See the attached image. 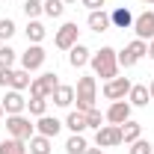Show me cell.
<instances>
[{"instance_id": "29", "label": "cell", "mask_w": 154, "mask_h": 154, "mask_svg": "<svg viewBox=\"0 0 154 154\" xmlns=\"http://www.w3.org/2000/svg\"><path fill=\"white\" fill-rule=\"evenodd\" d=\"M62 12H65L62 0H45V15L48 18H62Z\"/></svg>"}, {"instance_id": "30", "label": "cell", "mask_w": 154, "mask_h": 154, "mask_svg": "<svg viewBox=\"0 0 154 154\" xmlns=\"http://www.w3.org/2000/svg\"><path fill=\"white\" fill-rule=\"evenodd\" d=\"M128 154H154V145L148 142V139H136V142H131V148H128Z\"/></svg>"}, {"instance_id": "32", "label": "cell", "mask_w": 154, "mask_h": 154, "mask_svg": "<svg viewBox=\"0 0 154 154\" xmlns=\"http://www.w3.org/2000/svg\"><path fill=\"white\" fill-rule=\"evenodd\" d=\"M104 122H107V119H104V113H101L98 107L86 113V125H89V128H95V131H98V128H104Z\"/></svg>"}, {"instance_id": "19", "label": "cell", "mask_w": 154, "mask_h": 154, "mask_svg": "<svg viewBox=\"0 0 154 154\" xmlns=\"http://www.w3.org/2000/svg\"><path fill=\"white\" fill-rule=\"evenodd\" d=\"M62 128H68L71 134H83V131L89 128V125H86V113H80V110H71V113L65 116Z\"/></svg>"}, {"instance_id": "34", "label": "cell", "mask_w": 154, "mask_h": 154, "mask_svg": "<svg viewBox=\"0 0 154 154\" xmlns=\"http://www.w3.org/2000/svg\"><path fill=\"white\" fill-rule=\"evenodd\" d=\"M80 3H83L89 12H95V9H104V3H107V0H80Z\"/></svg>"}, {"instance_id": "17", "label": "cell", "mask_w": 154, "mask_h": 154, "mask_svg": "<svg viewBox=\"0 0 154 154\" xmlns=\"http://www.w3.org/2000/svg\"><path fill=\"white\" fill-rule=\"evenodd\" d=\"M148 101H151L148 86H145V83H134L131 92H128V104H131V107H148Z\"/></svg>"}, {"instance_id": "27", "label": "cell", "mask_w": 154, "mask_h": 154, "mask_svg": "<svg viewBox=\"0 0 154 154\" xmlns=\"http://www.w3.org/2000/svg\"><path fill=\"white\" fill-rule=\"evenodd\" d=\"M27 110H30V116H48V98H30L27 101Z\"/></svg>"}, {"instance_id": "24", "label": "cell", "mask_w": 154, "mask_h": 154, "mask_svg": "<svg viewBox=\"0 0 154 154\" xmlns=\"http://www.w3.org/2000/svg\"><path fill=\"white\" fill-rule=\"evenodd\" d=\"M0 154H27V142L24 139H15V136L0 139Z\"/></svg>"}, {"instance_id": "10", "label": "cell", "mask_w": 154, "mask_h": 154, "mask_svg": "<svg viewBox=\"0 0 154 154\" xmlns=\"http://www.w3.org/2000/svg\"><path fill=\"white\" fill-rule=\"evenodd\" d=\"M131 104H128V98H122V101H113L110 107H107V113H104V119H107V125H125L128 119H131Z\"/></svg>"}, {"instance_id": "8", "label": "cell", "mask_w": 154, "mask_h": 154, "mask_svg": "<svg viewBox=\"0 0 154 154\" xmlns=\"http://www.w3.org/2000/svg\"><path fill=\"white\" fill-rule=\"evenodd\" d=\"M131 86H134L131 77H113V80L104 83V98L107 101H122V98H128Z\"/></svg>"}, {"instance_id": "20", "label": "cell", "mask_w": 154, "mask_h": 154, "mask_svg": "<svg viewBox=\"0 0 154 154\" xmlns=\"http://www.w3.org/2000/svg\"><path fill=\"white\" fill-rule=\"evenodd\" d=\"M119 128H122V145H131V142H136V139L142 136V125L134 122V119H128V122L119 125Z\"/></svg>"}, {"instance_id": "25", "label": "cell", "mask_w": 154, "mask_h": 154, "mask_svg": "<svg viewBox=\"0 0 154 154\" xmlns=\"http://www.w3.org/2000/svg\"><path fill=\"white\" fill-rule=\"evenodd\" d=\"M86 148H89V142H86L83 134H71L65 139V151L68 154H86Z\"/></svg>"}, {"instance_id": "9", "label": "cell", "mask_w": 154, "mask_h": 154, "mask_svg": "<svg viewBox=\"0 0 154 154\" xmlns=\"http://www.w3.org/2000/svg\"><path fill=\"white\" fill-rule=\"evenodd\" d=\"M45 59H48V54H45L42 45H27V51L21 54V68H27V71H38V68L45 65Z\"/></svg>"}, {"instance_id": "7", "label": "cell", "mask_w": 154, "mask_h": 154, "mask_svg": "<svg viewBox=\"0 0 154 154\" xmlns=\"http://www.w3.org/2000/svg\"><path fill=\"white\" fill-rule=\"evenodd\" d=\"M95 145L98 148H116L122 145V128L119 125H104L95 131Z\"/></svg>"}, {"instance_id": "23", "label": "cell", "mask_w": 154, "mask_h": 154, "mask_svg": "<svg viewBox=\"0 0 154 154\" xmlns=\"http://www.w3.org/2000/svg\"><path fill=\"white\" fill-rule=\"evenodd\" d=\"M24 33H27V42H30V45H42V38H45L48 30H45V24L36 18V21H27V30H24Z\"/></svg>"}, {"instance_id": "14", "label": "cell", "mask_w": 154, "mask_h": 154, "mask_svg": "<svg viewBox=\"0 0 154 154\" xmlns=\"http://www.w3.org/2000/svg\"><path fill=\"white\" fill-rule=\"evenodd\" d=\"M86 24H89V30H92V33H107V30L113 27V21H110V12H104V9H95V12H89Z\"/></svg>"}, {"instance_id": "13", "label": "cell", "mask_w": 154, "mask_h": 154, "mask_svg": "<svg viewBox=\"0 0 154 154\" xmlns=\"http://www.w3.org/2000/svg\"><path fill=\"white\" fill-rule=\"evenodd\" d=\"M59 131H62V122H59L57 116H38V122H36V134L57 139V134H59Z\"/></svg>"}, {"instance_id": "36", "label": "cell", "mask_w": 154, "mask_h": 154, "mask_svg": "<svg viewBox=\"0 0 154 154\" xmlns=\"http://www.w3.org/2000/svg\"><path fill=\"white\" fill-rule=\"evenodd\" d=\"M148 57L154 59V38H151V42H148Z\"/></svg>"}, {"instance_id": "31", "label": "cell", "mask_w": 154, "mask_h": 154, "mask_svg": "<svg viewBox=\"0 0 154 154\" xmlns=\"http://www.w3.org/2000/svg\"><path fill=\"white\" fill-rule=\"evenodd\" d=\"M15 30H18V27H15L12 18H0V42H9V38L15 36Z\"/></svg>"}, {"instance_id": "38", "label": "cell", "mask_w": 154, "mask_h": 154, "mask_svg": "<svg viewBox=\"0 0 154 154\" xmlns=\"http://www.w3.org/2000/svg\"><path fill=\"white\" fill-rule=\"evenodd\" d=\"M62 3H65V6H68V3H77V0H62Z\"/></svg>"}, {"instance_id": "28", "label": "cell", "mask_w": 154, "mask_h": 154, "mask_svg": "<svg viewBox=\"0 0 154 154\" xmlns=\"http://www.w3.org/2000/svg\"><path fill=\"white\" fill-rule=\"evenodd\" d=\"M18 59V51H12L9 45H0V68H12Z\"/></svg>"}, {"instance_id": "22", "label": "cell", "mask_w": 154, "mask_h": 154, "mask_svg": "<svg viewBox=\"0 0 154 154\" xmlns=\"http://www.w3.org/2000/svg\"><path fill=\"white\" fill-rule=\"evenodd\" d=\"M54 104L57 107H71L74 104V86H65V83H59L57 86V92H54Z\"/></svg>"}, {"instance_id": "2", "label": "cell", "mask_w": 154, "mask_h": 154, "mask_svg": "<svg viewBox=\"0 0 154 154\" xmlns=\"http://www.w3.org/2000/svg\"><path fill=\"white\" fill-rule=\"evenodd\" d=\"M74 101H77V110L80 113H89L95 110V101H98V80L95 77H80L74 86Z\"/></svg>"}, {"instance_id": "11", "label": "cell", "mask_w": 154, "mask_h": 154, "mask_svg": "<svg viewBox=\"0 0 154 154\" xmlns=\"http://www.w3.org/2000/svg\"><path fill=\"white\" fill-rule=\"evenodd\" d=\"M134 33H136V38H142V42H151L154 38V12L151 9H145L142 15L134 18Z\"/></svg>"}, {"instance_id": "35", "label": "cell", "mask_w": 154, "mask_h": 154, "mask_svg": "<svg viewBox=\"0 0 154 154\" xmlns=\"http://www.w3.org/2000/svg\"><path fill=\"white\" fill-rule=\"evenodd\" d=\"M86 154H104V148H98V145H95V148H86Z\"/></svg>"}, {"instance_id": "21", "label": "cell", "mask_w": 154, "mask_h": 154, "mask_svg": "<svg viewBox=\"0 0 154 154\" xmlns=\"http://www.w3.org/2000/svg\"><path fill=\"white\" fill-rule=\"evenodd\" d=\"M30 83H33V77H30L27 68H12V83H9V89L24 92V89H30Z\"/></svg>"}, {"instance_id": "40", "label": "cell", "mask_w": 154, "mask_h": 154, "mask_svg": "<svg viewBox=\"0 0 154 154\" xmlns=\"http://www.w3.org/2000/svg\"><path fill=\"white\" fill-rule=\"evenodd\" d=\"M3 116H6V113H3V104H0V119H3Z\"/></svg>"}, {"instance_id": "37", "label": "cell", "mask_w": 154, "mask_h": 154, "mask_svg": "<svg viewBox=\"0 0 154 154\" xmlns=\"http://www.w3.org/2000/svg\"><path fill=\"white\" fill-rule=\"evenodd\" d=\"M148 95H151V101H154V80L148 83Z\"/></svg>"}, {"instance_id": "16", "label": "cell", "mask_w": 154, "mask_h": 154, "mask_svg": "<svg viewBox=\"0 0 154 154\" xmlns=\"http://www.w3.org/2000/svg\"><path fill=\"white\" fill-rule=\"evenodd\" d=\"M27 151L30 154H51L54 151V139L51 136H42V134H33L27 139Z\"/></svg>"}, {"instance_id": "12", "label": "cell", "mask_w": 154, "mask_h": 154, "mask_svg": "<svg viewBox=\"0 0 154 154\" xmlns=\"http://www.w3.org/2000/svg\"><path fill=\"white\" fill-rule=\"evenodd\" d=\"M0 104H3V113H6V116H18V113H24V110H27L24 95H21V92H15V89H9V92H6V98H3Z\"/></svg>"}, {"instance_id": "4", "label": "cell", "mask_w": 154, "mask_h": 154, "mask_svg": "<svg viewBox=\"0 0 154 154\" xmlns=\"http://www.w3.org/2000/svg\"><path fill=\"white\" fill-rule=\"evenodd\" d=\"M59 86V74L57 71H45L42 77H33L30 83V98H51Z\"/></svg>"}, {"instance_id": "15", "label": "cell", "mask_w": 154, "mask_h": 154, "mask_svg": "<svg viewBox=\"0 0 154 154\" xmlns=\"http://www.w3.org/2000/svg\"><path fill=\"white\" fill-rule=\"evenodd\" d=\"M89 59H92V51H89L86 45H80V42L68 51V65H71V68H83V65H89Z\"/></svg>"}, {"instance_id": "26", "label": "cell", "mask_w": 154, "mask_h": 154, "mask_svg": "<svg viewBox=\"0 0 154 154\" xmlns=\"http://www.w3.org/2000/svg\"><path fill=\"white\" fill-rule=\"evenodd\" d=\"M24 15H27V21H36L38 15H45V0H24Z\"/></svg>"}, {"instance_id": "18", "label": "cell", "mask_w": 154, "mask_h": 154, "mask_svg": "<svg viewBox=\"0 0 154 154\" xmlns=\"http://www.w3.org/2000/svg\"><path fill=\"white\" fill-rule=\"evenodd\" d=\"M110 21H113L116 30H128V27H134V15H131L128 6H116L113 12H110Z\"/></svg>"}, {"instance_id": "33", "label": "cell", "mask_w": 154, "mask_h": 154, "mask_svg": "<svg viewBox=\"0 0 154 154\" xmlns=\"http://www.w3.org/2000/svg\"><path fill=\"white\" fill-rule=\"evenodd\" d=\"M9 83H12V68H0V86L9 89Z\"/></svg>"}, {"instance_id": "3", "label": "cell", "mask_w": 154, "mask_h": 154, "mask_svg": "<svg viewBox=\"0 0 154 154\" xmlns=\"http://www.w3.org/2000/svg\"><path fill=\"white\" fill-rule=\"evenodd\" d=\"M142 57H148V42L134 38L131 45H125V51H119V68H134Z\"/></svg>"}, {"instance_id": "1", "label": "cell", "mask_w": 154, "mask_h": 154, "mask_svg": "<svg viewBox=\"0 0 154 154\" xmlns=\"http://www.w3.org/2000/svg\"><path fill=\"white\" fill-rule=\"evenodd\" d=\"M89 65H92L95 77H101V80L107 83V80L119 77V51H113V48H101V51L92 54Z\"/></svg>"}, {"instance_id": "5", "label": "cell", "mask_w": 154, "mask_h": 154, "mask_svg": "<svg viewBox=\"0 0 154 154\" xmlns=\"http://www.w3.org/2000/svg\"><path fill=\"white\" fill-rule=\"evenodd\" d=\"M6 131H9V136H15V139H30V136L36 134V125L30 122V116H24V113H18V116H6Z\"/></svg>"}, {"instance_id": "39", "label": "cell", "mask_w": 154, "mask_h": 154, "mask_svg": "<svg viewBox=\"0 0 154 154\" xmlns=\"http://www.w3.org/2000/svg\"><path fill=\"white\" fill-rule=\"evenodd\" d=\"M139 3H148V6H151V3H154V0H139Z\"/></svg>"}, {"instance_id": "6", "label": "cell", "mask_w": 154, "mask_h": 154, "mask_svg": "<svg viewBox=\"0 0 154 154\" xmlns=\"http://www.w3.org/2000/svg\"><path fill=\"white\" fill-rule=\"evenodd\" d=\"M77 42H80V30H77L74 21H65V24L57 30V36H54V45H57L59 51H71Z\"/></svg>"}]
</instances>
